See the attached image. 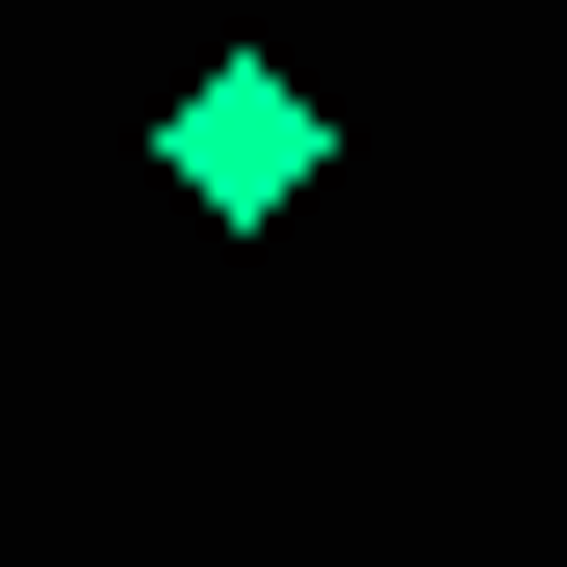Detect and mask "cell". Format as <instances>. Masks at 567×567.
Instances as JSON below:
<instances>
[{
  "instance_id": "obj_1",
  "label": "cell",
  "mask_w": 567,
  "mask_h": 567,
  "mask_svg": "<svg viewBox=\"0 0 567 567\" xmlns=\"http://www.w3.org/2000/svg\"><path fill=\"white\" fill-rule=\"evenodd\" d=\"M155 181H181V207H207V233H284V207H310V181H336V104H310V78H284V52H207V78H181V104H155Z\"/></svg>"
}]
</instances>
